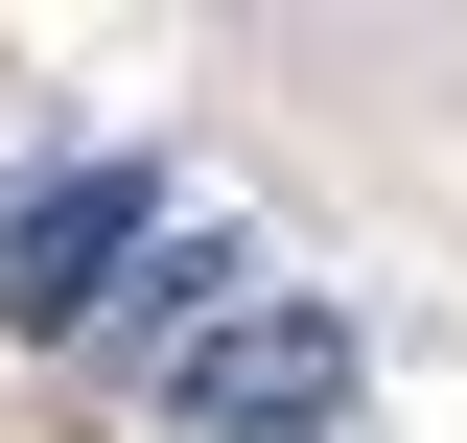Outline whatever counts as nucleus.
Here are the masks:
<instances>
[{"label": "nucleus", "mask_w": 467, "mask_h": 443, "mask_svg": "<svg viewBox=\"0 0 467 443\" xmlns=\"http://www.w3.org/2000/svg\"><path fill=\"white\" fill-rule=\"evenodd\" d=\"M140 257H164V187H140V164H47L24 211H0V327H24V350H94Z\"/></svg>", "instance_id": "1"}, {"label": "nucleus", "mask_w": 467, "mask_h": 443, "mask_svg": "<svg viewBox=\"0 0 467 443\" xmlns=\"http://www.w3.org/2000/svg\"><path fill=\"white\" fill-rule=\"evenodd\" d=\"M327 397H350V327H327V304H234V327L164 374V443H327Z\"/></svg>", "instance_id": "2"}, {"label": "nucleus", "mask_w": 467, "mask_h": 443, "mask_svg": "<svg viewBox=\"0 0 467 443\" xmlns=\"http://www.w3.org/2000/svg\"><path fill=\"white\" fill-rule=\"evenodd\" d=\"M234 304H257V280H234V233H164V257L117 280V327H94V350H117V374H187V350H211Z\"/></svg>", "instance_id": "3"}]
</instances>
